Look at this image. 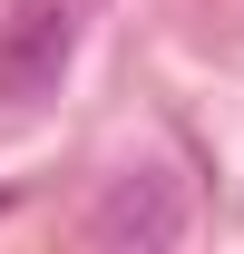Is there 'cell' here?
<instances>
[{
  "label": "cell",
  "instance_id": "cell-2",
  "mask_svg": "<svg viewBox=\"0 0 244 254\" xmlns=\"http://www.w3.org/2000/svg\"><path fill=\"white\" fill-rule=\"evenodd\" d=\"M176 235H185V186L156 166L108 176V195L88 205V245H108V254H166Z\"/></svg>",
  "mask_w": 244,
  "mask_h": 254
},
{
  "label": "cell",
  "instance_id": "cell-1",
  "mask_svg": "<svg viewBox=\"0 0 244 254\" xmlns=\"http://www.w3.org/2000/svg\"><path fill=\"white\" fill-rule=\"evenodd\" d=\"M78 30H88V0H20L0 30V98H49L78 59Z\"/></svg>",
  "mask_w": 244,
  "mask_h": 254
}]
</instances>
